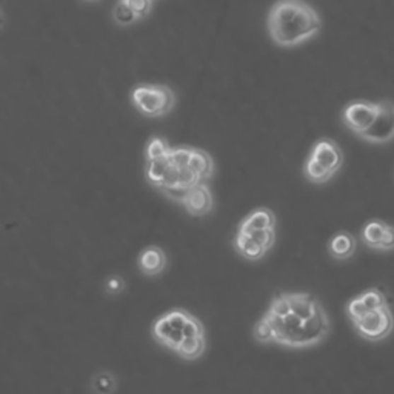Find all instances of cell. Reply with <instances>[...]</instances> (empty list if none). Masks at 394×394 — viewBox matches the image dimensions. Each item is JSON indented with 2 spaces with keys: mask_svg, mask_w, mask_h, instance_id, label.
<instances>
[{
  "mask_svg": "<svg viewBox=\"0 0 394 394\" xmlns=\"http://www.w3.org/2000/svg\"><path fill=\"white\" fill-rule=\"evenodd\" d=\"M268 33L277 47L293 48L318 36L320 16L303 0H277L268 13Z\"/></svg>",
  "mask_w": 394,
  "mask_h": 394,
  "instance_id": "1",
  "label": "cell"
},
{
  "mask_svg": "<svg viewBox=\"0 0 394 394\" xmlns=\"http://www.w3.org/2000/svg\"><path fill=\"white\" fill-rule=\"evenodd\" d=\"M264 316L273 330V344L285 348L302 349L316 347L328 337L331 331V322L327 311H322L308 320L296 318L293 313L284 318L271 316L268 313Z\"/></svg>",
  "mask_w": 394,
  "mask_h": 394,
  "instance_id": "2",
  "label": "cell"
},
{
  "mask_svg": "<svg viewBox=\"0 0 394 394\" xmlns=\"http://www.w3.org/2000/svg\"><path fill=\"white\" fill-rule=\"evenodd\" d=\"M151 335L157 344L176 354L187 339L207 336L204 323L183 308H174L157 318L151 327Z\"/></svg>",
  "mask_w": 394,
  "mask_h": 394,
  "instance_id": "3",
  "label": "cell"
},
{
  "mask_svg": "<svg viewBox=\"0 0 394 394\" xmlns=\"http://www.w3.org/2000/svg\"><path fill=\"white\" fill-rule=\"evenodd\" d=\"M131 102L146 117H162L173 111L176 94L166 85H139L131 91Z\"/></svg>",
  "mask_w": 394,
  "mask_h": 394,
  "instance_id": "4",
  "label": "cell"
},
{
  "mask_svg": "<svg viewBox=\"0 0 394 394\" xmlns=\"http://www.w3.org/2000/svg\"><path fill=\"white\" fill-rule=\"evenodd\" d=\"M353 323L357 335L369 342H381L387 339L394 330V316L390 306L365 313L361 319Z\"/></svg>",
  "mask_w": 394,
  "mask_h": 394,
  "instance_id": "5",
  "label": "cell"
},
{
  "mask_svg": "<svg viewBox=\"0 0 394 394\" xmlns=\"http://www.w3.org/2000/svg\"><path fill=\"white\" fill-rule=\"evenodd\" d=\"M359 137L374 145L391 142L394 139V103L390 100L379 102L378 112H376L371 125Z\"/></svg>",
  "mask_w": 394,
  "mask_h": 394,
  "instance_id": "6",
  "label": "cell"
},
{
  "mask_svg": "<svg viewBox=\"0 0 394 394\" xmlns=\"http://www.w3.org/2000/svg\"><path fill=\"white\" fill-rule=\"evenodd\" d=\"M376 112H378V103L369 100H353L344 108L342 120L347 128L352 129V133L361 136L371 125Z\"/></svg>",
  "mask_w": 394,
  "mask_h": 394,
  "instance_id": "7",
  "label": "cell"
},
{
  "mask_svg": "<svg viewBox=\"0 0 394 394\" xmlns=\"http://www.w3.org/2000/svg\"><path fill=\"white\" fill-rule=\"evenodd\" d=\"M182 205L187 209L190 216L204 217L212 213L214 208L213 192L205 182H200L188 190L185 199L182 200Z\"/></svg>",
  "mask_w": 394,
  "mask_h": 394,
  "instance_id": "8",
  "label": "cell"
},
{
  "mask_svg": "<svg viewBox=\"0 0 394 394\" xmlns=\"http://www.w3.org/2000/svg\"><path fill=\"white\" fill-rule=\"evenodd\" d=\"M311 159L325 166L332 174H336L344 163V154L340 146L331 139H319L311 150Z\"/></svg>",
  "mask_w": 394,
  "mask_h": 394,
  "instance_id": "9",
  "label": "cell"
},
{
  "mask_svg": "<svg viewBox=\"0 0 394 394\" xmlns=\"http://www.w3.org/2000/svg\"><path fill=\"white\" fill-rule=\"evenodd\" d=\"M285 296L288 305H290V311L296 318L302 320H308L314 316H318L322 311H325L318 297H314L311 293L285 291Z\"/></svg>",
  "mask_w": 394,
  "mask_h": 394,
  "instance_id": "10",
  "label": "cell"
},
{
  "mask_svg": "<svg viewBox=\"0 0 394 394\" xmlns=\"http://www.w3.org/2000/svg\"><path fill=\"white\" fill-rule=\"evenodd\" d=\"M166 264H168V259H166L165 251L161 247H156V245L142 250L137 259L139 270L145 276H159L163 273Z\"/></svg>",
  "mask_w": 394,
  "mask_h": 394,
  "instance_id": "11",
  "label": "cell"
},
{
  "mask_svg": "<svg viewBox=\"0 0 394 394\" xmlns=\"http://www.w3.org/2000/svg\"><path fill=\"white\" fill-rule=\"evenodd\" d=\"M277 219L270 208H257L239 224L238 233L248 234L257 230H276Z\"/></svg>",
  "mask_w": 394,
  "mask_h": 394,
  "instance_id": "12",
  "label": "cell"
},
{
  "mask_svg": "<svg viewBox=\"0 0 394 394\" xmlns=\"http://www.w3.org/2000/svg\"><path fill=\"white\" fill-rule=\"evenodd\" d=\"M357 248V241L352 233L348 231H339L330 239L327 250L328 255L336 260H347L353 257Z\"/></svg>",
  "mask_w": 394,
  "mask_h": 394,
  "instance_id": "13",
  "label": "cell"
},
{
  "mask_svg": "<svg viewBox=\"0 0 394 394\" xmlns=\"http://www.w3.org/2000/svg\"><path fill=\"white\" fill-rule=\"evenodd\" d=\"M233 247L241 257L251 260V262H257L262 257H265V255H267V251L262 248L250 234H245V233H238L234 236Z\"/></svg>",
  "mask_w": 394,
  "mask_h": 394,
  "instance_id": "14",
  "label": "cell"
},
{
  "mask_svg": "<svg viewBox=\"0 0 394 394\" xmlns=\"http://www.w3.org/2000/svg\"><path fill=\"white\" fill-rule=\"evenodd\" d=\"M187 168L195 173L200 180L205 182L214 174V161L207 151L200 150V148H192Z\"/></svg>",
  "mask_w": 394,
  "mask_h": 394,
  "instance_id": "15",
  "label": "cell"
},
{
  "mask_svg": "<svg viewBox=\"0 0 394 394\" xmlns=\"http://www.w3.org/2000/svg\"><path fill=\"white\" fill-rule=\"evenodd\" d=\"M171 166L173 163L168 156L162 157V159L148 161L145 166V178L154 188L161 190L165 185L166 178H168V174L171 171Z\"/></svg>",
  "mask_w": 394,
  "mask_h": 394,
  "instance_id": "16",
  "label": "cell"
},
{
  "mask_svg": "<svg viewBox=\"0 0 394 394\" xmlns=\"http://www.w3.org/2000/svg\"><path fill=\"white\" fill-rule=\"evenodd\" d=\"M387 225L388 224L379 221V219H373V221L366 222L361 233V239L364 245H366V247L371 250H378L383 238V233L387 230Z\"/></svg>",
  "mask_w": 394,
  "mask_h": 394,
  "instance_id": "17",
  "label": "cell"
},
{
  "mask_svg": "<svg viewBox=\"0 0 394 394\" xmlns=\"http://www.w3.org/2000/svg\"><path fill=\"white\" fill-rule=\"evenodd\" d=\"M356 297L359 299V302L365 306L366 311H374L379 308H385V306H390L387 294H385L378 286H371Z\"/></svg>",
  "mask_w": 394,
  "mask_h": 394,
  "instance_id": "18",
  "label": "cell"
},
{
  "mask_svg": "<svg viewBox=\"0 0 394 394\" xmlns=\"http://www.w3.org/2000/svg\"><path fill=\"white\" fill-rule=\"evenodd\" d=\"M303 174L305 178L313 183H325L335 176V174L327 170L325 166H322L319 162L311 159V157H308L303 165Z\"/></svg>",
  "mask_w": 394,
  "mask_h": 394,
  "instance_id": "19",
  "label": "cell"
},
{
  "mask_svg": "<svg viewBox=\"0 0 394 394\" xmlns=\"http://www.w3.org/2000/svg\"><path fill=\"white\" fill-rule=\"evenodd\" d=\"M171 151V146L168 145V142L163 137L154 136L150 140H148L146 148H145V159L148 161H156V159H162V157H166Z\"/></svg>",
  "mask_w": 394,
  "mask_h": 394,
  "instance_id": "20",
  "label": "cell"
},
{
  "mask_svg": "<svg viewBox=\"0 0 394 394\" xmlns=\"http://www.w3.org/2000/svg\"><path fill=\"white\" fill-rule=\"evenodd\" d=\"M253 337H255L256 342L259 344H273V330H271L270 322L265 316H262L253 327Z\"/></svg>",
  "mask_w": 394,
  "mask_h": 394,
  "instance_id": "21",
  "label": "cell"
},
{
  "mask_svg": "<svg viewBox=\"0 0 394 394\" xmlns=\"http://www.w3.org/2000/svg\"><path fill=\"white\" fill-rule=\"evenodd\" d=\"M112 19L119 26H129L139 21L136 14L131 11V8L124 2H117L115 10H112Z\"/></svg>",
  "mask_w": 394,
  "mask_h": 394,
  "instance_id": "22",
  "label": "cell"
},
{
  "mask_svg": "<svg viewBox=\"0 0 394 394\" xmlns=\"http://www.w3.org/2000/svg\"><path fill=\"white\" fill-rule=\"evenodd\" d=\"M191 146H178L171 148V151L168 154L170 161L174 166H179V168H187L190 157H191Z\"/></svg>",
  "mask_w": 394,
  "mask_h": 394,
  "instance_id": "23",
  "label": "cell"
},
{
  "mask_svg": "<svg viewBox=\"0 0 394 394\" xmlns=\"http://www.w3.org/2000/svg\"><path fill=\"white\" fill-rule=\"evenodd\" d=\"M253 239H255L262 248L267 253L274 247L276 243V230H257L248 233Z\"/></svg>",
  "mask_w": 394,
  "mask_h": 394,
  "instance_id": "24",
  "label": "cell"
},
{
  "mask_svg": "<svg viewBox=\"0 0 394 394\" xmlns=\"http://www.w3.org/2000/svg\"><path fill=\"white\" fill-rule=\"evenodd\" d=\"M124 4L131 8V11L136 14L139 21L145 19L153 10V0H124Z\"/></svg>",
  "mask_w": 394,
  "mask_h": 394,
  "instance_id": "25",
  "label": "cell"
},
{
  "mask_svg": "<svg viewBox=\"0 0 394 394\" xmlns=\"http://www.w3.org/2000/svg\"><path fill=\"white\" fill-rule=\"evenodd\" d=\"M394 250V226L387 225V230L383 233V238L378 251H393Z\"/></svg>",
  "mask_w": 394,
  "mask_h": 394,
  "instance_id": "26",
  "label": "cell"
},
{
  "mask_svg": "<svg viewBox=\"0 0 394 394\" xmlns=\"http://www.w3.org/2000/svg\"><path fill=\"white\" fill-rule=\"evenodd\" d=\"M107 288L111 291V293H120L122 290L125 288V282H124V279L119 277V276H112L108 279V282H107Z\"/></svg>",
  "mask_w": 394,
  "mask_h": 394,
  "instance_id": "27",
  "label": "cell"
},
{
  "mask_svg": "<svg viewBox=\"0 0 394 394\" xmlns=\"http://www.w3.org/2000/svg\"><path fill=\"white\" fill-rule=\"evenodd\" d=\"M2 22H4V19H2V14H0V25H2Z\"/></svg>",
  "mask_w": 394,
  "mask_h": 394,
  "instance_id": "28",
  "label": "cell"
},
{
  "mask_svg": "<svg viewBox=\"0 0 394 394\" xmlns=\"http://www.w3.org/2000/svg\"><path fill=\"white\" fill-rule=\"evenodd\" d=\"M85 2H94V0H85Z\"/></svg>",
  "mask_w": 394,
  "mask_h": 394,
  "instance_id": "29",
  "label": "cell"
},
{
  "mask_svg": "<svg viewBox=\"0 0 394 394\" xmlns=\"http://www.w3.org/2000/svg\"><path fill=\"white\" fill-rule=\"evenodd\" d=\"M119 2H124V0H119Z\"/></svg>",
  "mask_w": 394,
  "mask_h": 394,
  "instance_id": "30",
  "label": "cell"
}]
</instances>
